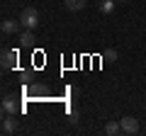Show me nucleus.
<instances>
[{
	"instance_id": "20e7f679",
	"label": "nucleus",
	"mask_w": 146,
	"mask_h": 136,
	"mask_svg": "<svg viewBox=\"0 0 146 136\" xmlns=\"http://www.w3.org/2000/svg\"><path fill=\"white\" fill-rule=\"evenodd\" d=\"M17 112H20L17 100L10 97V95H5V97H3V114H17Z\"/></svg>"
},
{
	"instance_id": "1a4fd4ad",
	"label": "nucleus",
	"mask_w": 146,
	"mask_h": 136,
	"mask_svg": "<svg viewBox=\"0 0 146 136\" xmlns=\"http://www.w3.org/2000/svg\"><path fill=\"white\" fill-rule=\"evenodd\" d=\"M105 134H110V136L122 134V124H119V121H107V126H105Z\"/></svg>"
},
{
	"instance_id": "7ed1b4c3",
	"label": "nucleus",
	"mask_w": 146,
	"mask_h": 136,
	"mask_svg": "<svg viewBox=\"0 0 146 136\" xmlns=\"http://www.w3.org/2000/svg\"><path fill=\"white\" fill-rule=\"evenodd\" d=\"M17 114H5L3 117V134H15L17 131Z\"/></svg>"
},
{
	"instance_id": "9d476101",
	"label": "nucleus",
	"mask_w": 146,
	"mask_h": 136,
	"mask_svg": "<svg viewBox=\"0 0 146 136\" xmlns=\"http://www.w3.org/2000/svg\"><path fill=\"white\" fill-rule=\"evenodd\" d=\"M100 12H105V15H110V12L115 10V0H100Z\"/></svg>"
},
{
	"instance_id": "39448f33",
	"label": "nucleus",
	"mask_w": 146,
	"mask_h": 136,
	"mask_svg": "<svg viewBox=\"0 0 146 136\" xmlns=\"http://www.w3.org/2000/svg\"><path fill=\"white\" fill-rule=\"evenodd\" d=\"M119 124H122V134H136L139 131V121L134 117H124V119H119Z\"/></svg>"
},
{
	"instance_id": "6e6552de",
	"label": "nucleus",
	"mask_w": 146,
	"mask_h": 136,
	"mask_svg": "<svg viewBox=\"0 0 146 136\" xmlns=\"http://www.w3.org/2000/svg\"><path fill=\"white\" fill-rule=\"evenodd\" d=\"M66 3V10H71V12H80L85 7V0H63Z\"/></svg>"
},
{
	"instance_id": "423d86ee",
	"label": "nucleus",
	"mask_w": 146,
	"mask_h": 136,
	"mask_svg": "<svg viewBox=\"0 0 146 136\" xmlns=\"http://www.w3.org/2000/svg\"><path fill=\"white\" fill-rule=\"evenodd\" d=\"M3 34H5V37H10V34H17V32H20V27H22V22L20 20H3Z\"/></svg>"
},
{
	"instance_id": "f257e3e1",
	"label": "nucleus",
	"mask_w": 146,
	"mask_h": 136,
	"mask_svg": "<svg viewBox=\"0 0 146 136\" xmlns=\"http://www.w3.org/2000/svg\"><path fill=\"white\" fill-rule=\"evenodd\" d=\"M20 22H22V27H25V29H32V32H34L36 24H39V15H36L34 7H25V10H22V15H20Z\"/></svg>"
},
{
	"instance_id": "0eeeda50",
	"label": "nucleus",
	"mask_w": 146,
	"mask_h": 136,
	"mask_svg": "<svg viewBox=\"0 0 146 136\" xmlns=\"http://www.w3.org/2000/svg\"><path fill=\"white\" fill-rule=\"evenodd\" d=\"M20 46H25V49L34 46V32H32V29H25L20 34Z\"/></svg>"
},
{
	"instance_id": "f8f14e48",
	"label": "nucleus",
	"mask_w": 146,
	"mask_h": 136,
	"mask_svg": "<svg viewBox=\"0 0 146 136\" xmlns=\"http://www.w3.org/2000/svg\"><path fill=\"white\" fill-rule=\"evenodd\" d=\"M115 3H129V0H115Z\"/></svg>"
},
{
	"instance_id": "f03ea898",
	"label": "nucleus",
	"mask_w": 146,
	"mask_h": 136,
	"mask_svg": "<svg viewBox=\"0 0 146 136\" xmlns=\"http://www.w3.org/2000/svg\"><path fill=\"white\" fill-rule=\"evenodd\" d=\"M15 63H17V51H15V49H5L3 56H0V66H3V71H12Z\"/></svg>"
},
{
	"instance_id": "9b49d317",
	"label": "nucleus",
	"mask_w": 146,
	"mask_h": 136,
	"mask_svg": "<svg viewBox=\"0 0 146 136\" xmlns=\"http://www.w3.org/2000/svg\"><path fill=\"white\" fill-rule=\"evenodd\" d=\"M102 58H105V61H110V63H115L117 61V51H115V49H107V51L102 53Z\"/></svg>"
}]
</instances>
